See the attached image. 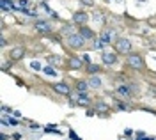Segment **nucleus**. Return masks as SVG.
<instances>
[{
    "instance_id": "1",
    "label": "nucleus",
    "mask_w": 156,
    "mask_h": 140,
    "mask_svg": "<svg viewBox=\"0 0 156 140\" xmlns=\"http://www.w3.org/2000/svg\"><path fill=\"white\" fill-rule=\"evenodd\" d=\"M83 43H85V39L80 34H71V36H68V44L71 48H82Z\"/></svg>"
},
{
    "instance_id": "2",
    "label": "nucleus",
    "mask_w": 156,
    "mask_h": 140,
    "mask_svg": "<svg viewBox=\"0 0 156 140\" xmlns=\"http://www.w3.org/2000/svg\"><path fill=\"white\" fill-rule=\"evenodd\" d=\"M128 64L133 68V69H140L142 66H144V62L140 59V55H136V53H129L128 55Z\"/></svg>"
},
{
    "instance_id": "3",
    "label": "nucleus",
    "mask_w": 156,
    "mask_h": 140,
    "mask_svg": "<svg viewBox=\"0 0 156 140\" xmlns=\"http://www.w3.org/2000/svg\"><path fill=\"white\" fill-rule=\"evenodd\" d=\"M115 48L119 53H129L131 51V43H129V39H119L115 43Z\"/></svg>"
},
{
    "instance_id": "4",
    "label": "nucleus",
    "mask_w": 156,
    "mask_h": 140,
    "mask_svg": "<svg viewBox=\"0 0 156 140\" xmlns=\"http://www.w3.org/2000/svg\"><path fill=\"white\" fill-rule=\"evenodd\" d=\"M87 20H89V14H87V12H83V11H78V12L73 14V21L78 23V25H85Z\"/></svg>"
},
{
    "instance_id": "5",
    "label": "nucleus",
    "mask_w": 156,
    "mask_h": 140,
    "mask_svg": "<svg viewBox=\"0 0 156 140\" xmlns=\"http://www.w3.org/2000/svg\"><path fill=\"white\" fill-rule=\"evenodd\" d=\"M115 60H117L115 51H105V53H103V62H105V64H108V66H110V64H115Z\"/></svg>"
},
{
    "instance_id": "6",
    "label": "nucleus",
    "mask_w": 156,
    "mask_h": 140,
    "mask_svg": "<svg viewBox=\"0 0 156 140\" xmlns=\"http://www.w3.org/2000/svg\"><path fill=\"white\" fill-rule=\"evenodd\" d=\"M53 89H55V92H58V94H69V92H71V89H69V85H66V83H62V82H58V83H55V85H53Z\"/></svg>"
},
{
    "instance_id": "7",
    "label": "nucleus",
    "mask_w": 156,
    "mask_h": 140,
    "mask_svg": "<svg viewBox=\"0 0 156 140\" xmlns=\"http://www.w3.org/2000/svg\"><path fill=\"white\" fill-rule=\"evenodd\" d=\"M83 66V60L80 59V57H71L69 59V68L71 69H80Z\"/></svg>"
},
{
    "instance_id": "8",
    "label": "nucleus",
    "mask_w": 156,
    "mask_h": 140,
    "mask_svg": "<svg viewBox=\"0 0 156 140\" xmlns=\"http://www.w3.org/2000/svg\"><path fill=\"white\" fill-rule=\"evenodd\" d=\"M23 55H25V50H23V48H12L11 53H9L11 60H18V59H21Z\"/></svg>"
},
{
    "instance_id": "9",
    "label": "nucleus",
    "mask_w": 156,
    "mask_h": 140,
    "mask_svg": "<svg viewBox=\"0 0 156 140\" xmlns=\"http://www.w3.org/2000/svg\"><path fill=\"white\" fill-rule=\"evenodd\" d=\"M80 36H82L83 39H90V37H94V32L89 29V27L82 25V29H80Z\"/></svg>"
},
{
    "instance_id": "10",
    "label": "nucleus",
    "mask_w": 156,
    "mask_h": 140,
    "mask_svg": "<svg viewBox=\"0 0 156 140\" xmlns=\"http://www.w3.org/2000/svg\"><path fill=\"white\" fill-rule=\"evenodd\" d=\"M36 29H37V32H41V34H46V32H50V23L39 21L37 25H36Z\"/></svg>"
},
{
    "instance_id": "11",
    "label": "nucleus",
    "mask_w": 156,
    "mask_h": 140,
    "mask_svg": "<svg viewBox=\"0 0 156 140\" xmlns=\"http://www.w3.org/2000/svg\"><path fill=\"white\" fill-rule=\"evenodd\" d=\"M89 85H90V87H94V89H99V87H101V80H99V76L92 75V76H90V80H89Z\"/></svg>"
},
{
    "instance_id": "12",
    "label": "nucleus",
    "mask_w": 156,
    "mask_h": 140,
    "mask_svg": "<svg viewBox=\"0 0 156 140\" xmlns=\"http://www.w3.org/2000/svg\"><path fill=\"white\" fill-rule=\"evenodd\" d=\"M117 94H119V96H122L124 100H128L131 92H129V87H124V85H121V87L117 89Z\"/></svg>"
},
{
    "instance_id": "13",
    "label": "nucleus",
    "mask_w": 156,
    "mask_h": 140,
    "mask_svg": "<svg viewBox=\"0 0 156 140\" xmlns=\"http://www.w3.org/2000/svg\"><path fill=\"white\" fill-rule=\"evenodd\" d=\"M0 7H2L4 11H12L14 9V4L9 2V0H0Z\"/></svg>"
},
{
    "instance_id": "14",
    "label": "nucleus",
    "mask_w": 156,
    "mask_h": 140,
    "mask_svg": "<svg viewBox=\"0 0 156 140\" xmlns=\"http://www.w3.org/2000/svg\"><path fill=\"white\" fill-rule=\"evenodd\" d=\"M90 85H89L87 82H78V85H76V90L80 92V94H85V90L89 89Z\"/></svg>"
},
{
    "instance_id": "15",
    "label": "nucleus",
    "mask_w": 156,
    "mask_h": 140,
    "mask_svg": "<svg viewBox=\"0 0 156 140\" xmlns=\"http://www.w3.org/2000/svg\"><path fill=\"white\" fill-rule=\"evenodd\" d=\"M99 43H101L103 46H105V44H108V43H110V32H103V34H101V39H99Z\"/></svg>"
},
{
    "instance_id": "16",
    "label": "nucleus",
    "mask_w": 156,
    "mask_h": 140,
    "mask_svg": "<svg viewBox=\"0 0 156 140\" xmlns=\"http://www.w3.org/2000/svg\"><path fill=\"white\" fill-rule=\"evenodd\" d=\"M76 103L78 105H82V107H85V105H89V98L85 96V94H80V98H78Z\"/></svg>"
},
{
    "instance_id": "17",
    "label": "nucleus",
    "mask_w": 156,
    "mask_h": 140,
    "mask_svg": "<svg viewBox=\"0 0 156 140\" xmlns=\"http://www.w3.org/2000/svg\"><path fill=\"white\" fill-rule=\"evenodd\" d=\"M87 69H89V73H90V75H96L98 71H101V69H99V66H96V64H89Z\"/></svg>"
},
{
    "instance_id": "18",
    "label": "nucleus",
    "mask_w": 156,
    "mask_h": 140,
    "mask_svg": "<svg viewBox=\"0 0 156 140\" xmlns=\"http://www.w3.org/2000/svg\"><path fill=\"white\" fill-rule=\"evenodd\" d=\"M44 75H48V76H55V75H57V71L53 69V68H51V66H46V68H44Z\"/></svg>"
},
{
    "instance_id": "19",
    "label": "nucleus",
    "mask_w": 156,
    "mask_h": 140,
    "mask_svg": "<svg viewBox=\"0 0 156 140\" xmlns=\"http://www.w3.org/2000/svg\"><path fill=\"white\" fill-rule=\"evenodd\" d=\"M18 5L21 7V9H25V11H27V7L30 5V2H29V0H20V2H18Z\"/></svg>"
},
{
    "instance_id": "20",
    "label": "nucleus",
    "mask_w": 156,
    "mask_h": 140,
    "mask_svg": "<svg viewBox=\"0 0 156 140\" xmlns=\"http://www.w3.org/2000/svg\"><path fill=\"white\" fill-rule=\"evenodd\" d=\"M58 60L60 59H58L57 55H51V57H48V64H57Z\"/></svg>"
},
{
    "instance_id": "21",
    "label": "nucleus",
    "mask_w": 156,
    "mask_h": 140,
    "mask_svg": "<svg viewBox=\"0 0 156 140\" xmlns=\"http://www.w3.org/2000/svg\"><path fill=\"white\" fill-rule=\"evenodd\" d=\"M94 20H96V21H101V20H103L101 12H94Z\"/></svg>"
},
{
    "instance_id": "22",
    "label": "nucleus",
    "mask_w": 156,
    "mask_h": 140,
    "mask_svg": "<svg viewBox=\"0 0 156 140\" xmlns=\"http://www.w3.org/2000/svg\"><path fill=\"white\" fill-rule=\"evenodd\" d=\"M82 4H85V5H94V0H80Z\"/></svg>"
},
{
    "instance_id": "23",
    "label": "nucleus",
    "mask_w": 156,
    "mask_h": 140,
    "mask_svg": "<svg viewBox=\"0 0 156 140\" xmlns=\"http://www.w3.org/2000/svg\"><path fill=\"white\" fill-rule=\"evenodd\" d=\"M30 66H32V68H34V69H41V64H39V62H36V60H34V62H32V64H30Z\"/></svg>"
},
{
    "instance_id": "24",
    "label": "nucleus",
    "mask_w": 156,
    "mask_h": 140,
    "mask_svg": "<svg viewBox=\"0 0 156 140\" xmlns=\"http://www.w3.org/2000/svg\"><path fill=\"white\" fill-rule=\"evenodd\" d=\"M62 32H64V34H69V36H71V27H68V25H66V27L62 29Z\"/></svg>"
},
{
    "instance_id": "25",
    "label": "nucleus",
    "mask_w": 156,
    "mask_h": 140,
    "mask_svg": "<svg viewBox=\"0 0 156 140\" xmlns=\"http://www.w3.org/2000/svg\"><path fill=\"white\" fill-rule=\"evenodd\" d=\"M98 110H103V112H107V110H108V107H107V105H98Z\"/></svg>"
},
{
    "instance_id": "26",
    "label": "nucleus",
    "mask_w": 156,
    "mask_h": 140,
    "mask_svg": "<svg viewBox=\"0 0 156 140\" xmlns=\"http://www.w3.org/2000/svg\"><path fill=\"white\" fill-rule=\"evenodd\" d=\"M27 14H29V16H36V11L30 9V11H27Z\"/></svg>"
},
{
    "instance_id": "27",
    "label": "nucleus",
    "mask_w": 156,
    "mask_h": 140,
    "mask_svg": "<svg viewBox=\"0 0 156 140\" xmlns=\"http://www.w3.org/2000/svg\"><path fill=\"white\" fill-rule=\"evenodd\" d=\"M0 44H2V46H5V44H7V41H5V37H2V39H0Z\"/></svg>"
}]
</instances>
